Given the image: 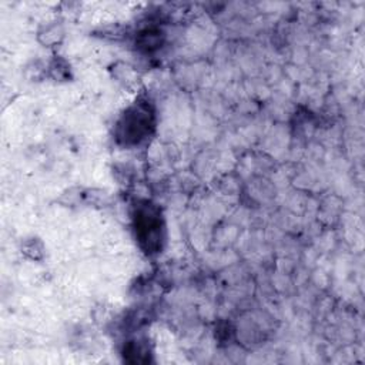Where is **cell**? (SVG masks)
I'll return each instance as SVG.
<instances>
[{
	"instance_id": "obj_2",
	"label": "cell",
	"mask_w": 365,
	"mask_h": 365,
	"mask_svg": "<svg viewBox=\"0 0 365 365\" xmlns=\"http://www.w3.org/2000/svg\"><path fill=\"white\" fill-rule=\"evenodd\" d=\"M134 228L135 237L140 241L141 247L145 250V252L151 254L160 251L164 225L160 211L154 205L144 202L135 207Z\"/></svg>"
},
{
	"instance_id": "obj_1",
	"label": "cell",
	"mask_w": 365,
	"mask_h": 365,
	"mask_svg": "<svg viewBox=\"0 0 365 365\" xmlns=\"http://www.w3.org/2000/svg\"><path fill=\"white\" fill-rule=\"evenodd\" d=\"M154 125V115L147 101L131 106L117 124V138L125 145H135L148 137Z\"/></svg>"
}]
</instances>
